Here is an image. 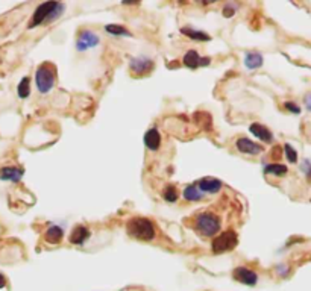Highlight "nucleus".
I'll return each instance as SVG.
<instances>
[{"label":"nucleus","instance_id":"obj_1","mask_svg":"<svg viewBox=\"0 0 311 291\" xmlns=\"http://www.w3.org/2000/svg\"><path fill=\"white\" fill-rule=\"evenodd\" d=\"M187 224H190L196 234L202 238L216 237L222 230V212L219 206L213 205L208 209L196 212L193 217H190V223Z\"/></svg>","mask_w":311,"mask_h":291},{"label":"nucleus","instance_id":"obj_2","mask_svg":"<svg viewBox=\"0 0 311 291\" xmlns=\"http://www.w3.org/2000/svg\"><path fill=\"white\" fill-rule=\"evenodd\" d=\"M128 234L140 241H153L157 237V226L146 217H132L126 223Z\"/></svg>","mask_w":311,"mask_h":291},{"label":"nucleus","instance_id":"obj_3","mask_svg":"<svg viewBox=\"0 0 311 291\" xmlns=\"http://www.w3.org/2000/svg\"><path fill=\"white\" fill-rule=\"evenodd\" d=\"M57 81V67L52 63H43L35 73V84L40 93H49Z\"/></svg>","mask_w":311,"mask_h":291},{"label":"nucleus","instance_id":"obj_4","mask_svg":"<svg viewBox=\"0 0 311 291\" xmlns=\"http://www.w3.org/2000/svg\"><path fill=\"white\" fill-rule=\"evenodd\" d=\"M238 244V235L234 229H226L220 234H217L214 238H213V243H211V249L214 253H225V252H229L232 249H235V246Z\"/></svg>","mask_w":311,"mask_h":291},{"label":"nucleus","instance_id":"obj_5","mask_svg":"<svg viewBox=\"0 0 311 291\" xmlns=\"http://www.w3.org/2000/svg\"><path fill=\"white\" fill-rule=\"evenodd\" d=\"M58 7H60V4H58V2H46V4H41V5L35 10V13H34V16H32V19L29 20L28 28H29V29H32V28L40 26L43 22H49L50 16L55 13V10H57Z\"/></svg>","mask_w":311,"mask_h":291},{"label":"nucleus","instance_id":"obj_6","mask_svg":"<svg viewBox=\"0 0 311 291\" xmlns=\"http://www.w3.org/2000/svg\"><path fill=\"white\" fill-rule=\"evenodd\" d=\"M232 277H234L237 282L244 283V285H247V286H253V285H256V282H258V274H256L253 270L247 268V267H237V268H234V271H232Z\"/></svg>","mask_w":311,"mask_h":291},{"label":"nucleus","instance_id":"obj_7","mask_svg":"<svg viewBox=\"0 0 311 291\" xmlns=\"http://www.w3.org/2000/svg\"><path fill=\"white\" fill-rule=\"evenodd\" d=\"M99 44V35L93 31H88V29H84L81 34H79V38H78V43H76V49L79 52L82 50H87L90 47H94Z\"/></svg>","mask_w":311,"mask_h":291},{"label":"nucleus","instance_id":"obj_8","mask_svg":"<svg viewBox=\"0 0 311 291\" xmlns=\"http://www.w3.org/2000/svg\"><path fill=\"white\" fill-rule=\"evenodd\" d=\"M25 174L23 167L17 165H7L0 168V181H10V182H19Z\"/></svg>","mask_w":311,"mask_h":291},{"label":"nucleus","instance_id":"obj_9","mask_svg":"<svg viewBox=\"0 0 311 291\" xmlns=\"http://www.w3.org/2000/svg\"><path fill=\"white\" fill-rule=\"evenodd\" d=\"M235 147L238 152L246 153V155H258L263 152V146H260L258 143H253L249 138H238L235 143Z\"/></svg>","mask_w":311,"mask_h":291},{"label":"nucleus","instance_id":"obj_10","mask_svg":"<svg viewBox=\"0 0 311 291\" xmlns=\"http://www.w3.org/2000/svg\"><path fill=\"white\" fill-rule=\"evenodd\" d=\"M153 69V61L149 60V58H144V56H140V58H134L131 61V70L135 73V75H146V73H150Z\"/></svg>","mask_w":311,"mask_h":291},{"label":"nucleus","instance_id":"obj_11","mask_svg":"<svg viewBox=\"0 0 311 291\" xmlns=\"http://www.w3.org/2000/svg\"><path fill=\"white\" fill-rule=\"evenodd\" d=\"M182 61H184V66L185 67H188V69H197L200 66H208L211 60H210V58H200L196 50H190V52L185 53Z\"/></svg>","mask_w":311,"mask_h":291},{"label":"nucleus","instance_id":"obj_12","mask_svg":"<svg viewBox=\"0 0 311 291\" xmlns=\"http://www.w3.org/2000/svg\"><path fill=\"white\" fill-rule=\"evenodd\" d=\"M196 185L199 187V190L203 194L205 193H219L222 190V182L216 178H203V179L197 181Z\"/></svg>","mask_w":311,"mask_h":291},{"label":"nucleus","instance_id":"obj_13","mask_svg":"<svg viewBox=\"0 0 311 291\" xmlns=\"http://www.w3.org/2000/svg\"><path fill=\"white\" fill-rule=\"evenodd\" d=\"M144 144L152 152H157L160 149V146H161V135H160L158 129L152 128V129H149L144 134Z\"/></svg>","mask_w":311,"mask_h":291},{"label":"nucleus","instance_id":"obj_14","mask_svg":"<svg viewBox=\"0 0 311 291\" xmlns=\"http://www.w3.org/2000/svg\"><path fill=\"white\" fill-rule=\"evenodd\" d=\"M88 238H90V230H88V227H85L82 224H78V226L73 227L72 234L69 237V241L72 244H84Z\"/></svg>","mask_w":311,"mask_h":291},{"label":"nucleus","instance_id":"obj_15","mask_svg":"<svg viewBox=\"0 0 311 291\" xmlns=\"http://www.w3.org/2000/svg\"><path fill=\"white\" fill-rule=\"evenodd\" d=\"M249 131H250L256 138H260V140L264 141V143H272V141H273V135H272V132H270L266 126H263V125H260V123H252L250 128H249Z\"/></svg>","mask_w":311,"mask_h":291},{"label":"nucleus","instance_id":"obj_16","mask_svg":"<svg viewBox=\"0 0 311 291\" xmlns=\"http://www.w3.org/2000/svg\"><path fill=\"white\" fill-rule=\"evenodd\" d=\"M64 237V230L61 226H50L47 230H46V234H44V238L49 244H58L61 243Z\"/></svg>","mask_w":311,"mask_h":291},{"label":"nucleus","instance_id":"obj_17","mask_svg":"<svg viewBox=\"0 0 311 291\" xmlns=\"http://www.w3.org/2000/svg\"><path fill=\"white\" fill-rule=\"evenodd\" d=\"M244 64L249 70H255L258 67H261L263 66V56L261 53H258V52H250L246 55V60H244Z\"/></svg>","mask_w":311,"mask_h":291},{"label":"nucleus","instance_id":"obj_18","mask_svg":"<svg viewBox=\"0 0 311 291\" xmlns=\"http://www.w3.org/2000/svg\"><path fill=\"white\" fill-rule=\"evenodd\" d=\"M182 196H184L185 200H191V202H197V200H202V199L205 197V194L199 190V187H197L196 184L185 187Z\"/></svg>","mask_w":311,"mask_h":291},{"label":"nucleus","instance_id":"obj_19","mask_svg":"<svg viewBox=\"0 0 311 291\" xmlns=\"http://www.w3.org/2000/svg\"><path fill=\"white\" fill-rule=\"evenodd\" d=\"M181 32L187 37H190L191 40H197V41H210L211 37L205 32H200V31H194V29H190V28H182Z\"/></svg>","mask_w":311,"mask_h":291},{"label":"nucleus","instance_id":"obj_20","mask_svg":"<svg viewBox=\"0 0 311 291\" xmlns=\"http://www.w3.org/2000/svg\"><path fill=\"white\" fill-rule=\"evenodd\" d=\"M288 168L282 164H267L264 167V173L266 174H275V176H284L287 174Z\"/></svg>","mask_w":311,"mask_h":291},{"label":"nucleus","instance_id":"obj_21","mask_svg":"<svg viewBox=\"0 0 311 291\" xmlns=\"http://www.w3.org/2000/svg\"><path fill=\"white\" fill-rule=\"evenodd\" d=\"M17 94H19L20 99H26V97H29V94H31V79H29L28 76L23 78V79L20 81V84H19V87H17Z\"/></svg>","mask_w":311,"mask_h":291},{"label":"nucleus","instance_id":"obj_22","mask_svg":"<svg viewBox=\"0 0 311 291\" xmlns=\"http://www.w3.org/2000/svg\"><path fill=\"white\" fill-rule=\"evenodd\" d=\"M163 197H164L167 202L175 203V202L179 199V191H178V188H176L175 185L169 184V185L164 188V191H163Z\"/></svg>","mask_w":311,"mask_h":291},{"label":"nucleus","instance_id":"obj_23","mask_svg":"<svg viewBox=\"0 0 311 291\" xmlns=\"http://www.w3.org/2000/svg\"><path fill=\"white\" fill-rule=\"evenodd\" d=\"M105 31L111 35H116V37L129 35V31L123 26H119V25H108V26H105Z\"/></svg>","mask_w":311,"mask_h":291},{"label":"nucleus","instance_id":"obj_24","mask_svg":"<svg viewBox=\"0 0 311 291\" xmlns=\"http://www.w3.org/2000/svg\"><path fill=\"white\" fill-rule=\"evenodd\" d=\"M284 152H285V158L290 161V162H296L297 161V152L290 146V144H284Z\"/></svg>","mask_w":311,"mask_h":291},{"label":"nucleus","instance_id":"obj_25","mask_svg":"<svg viewBox=\"0 0 311 291\" xmlns=\"http://www.w3.org/2000/svg\"><path fill=\"white\" fill-rule=\"evenodd\" d=\"M300 170H302V173L306 176V179L311 181V159H303L300 162Z\"/></svg>","mask_w":311,"mask_h":291},{"label":"nucleus","instance_id":"obj_26","mask_svg":"<svg viewBox=\"0 0 311 291\" xmlns=\"http://www.w3.org/2000/svg\"><path fill=\"white\" fill-rule=\"evenodd\" d=\"M284 108H285L287 111L293 112V114H300V108H299L296 103H293V102H285V103H284Z\"/></svg>","mask_w":311,"mask_h":291},{"label":"nucleus","instance_id":"obj_27","mask_svg":"<svg viewBox=\"0 0 311 291\" xmlns=\"http://www.w3.org/2000/svg\"><path fill=\"white\" fill-rule=\"evenodd\" d=\"M305 106H306V109L308 111H311V93H308L306 96H305Z\"/></svg>","mask_w":311,"mask_h":291},{"label":"nucleus","instance_id":"obj_28","mask_svg":"<svg viewBox=\"0 0 311 291\" xmlns=\"http://www.w3.org/2000/svg\"><path fill=\"white\" fill-rule=\"evenodd\" d=\"M5 286H7V277L2 273H0V289L5 288Z\"/></svg>","mask_w":311,"mask_h":291},{"label":"nucleus","instance_id":"obj_29","mask_svg":"<svg viewBox=\"0 0 311 291\" xmlns=\"http://www.w3.org/2000/svg\"><path fill=\"white\" fill-rule=\"evenodd\" d=\"M232 14H234V11L231 10V7H226V8L223 10V16H225V17H231Z\"/></svg>","mask_w":311,"mask_h":291}]
</instances>
